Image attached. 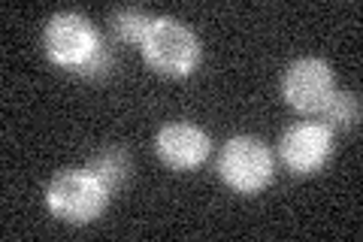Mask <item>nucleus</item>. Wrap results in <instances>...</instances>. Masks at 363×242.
Returning a JSON list of instances; mask_svg holds the SVG:
<instances>
[{
	"mask_svg": "<svg viewBox=\"0 0 363 242\" xmlns=\"http://www.w3.org/2000/svg\"><path fill=\"white\" fill-rule=\"evenodd\" d=\"M155 16L143 13V9H118L112 13V31L118 33V40L124 43H143L145 33H149Z\"/></svg>",
	"mask_w": 363,
	"mask_h": 242,
	"instance_id": "1a4fd4ad",
	"label": "nucleus"
},
{
	"mask_svg": "<svg viewBox=\"0 0 363 242\" xmlns=\"http://www.w3.org/2000/svg\"><path fill=\"white\" fill-rule=\"evenodd\" d=\"M155 148H157V155H161V160L167 167L194 170L206 160L212 140H209L206 131L197 128V124H191V121H169L157 131Z\"/></svg>",
	"mask_w": 363,
	"mask_h": 242,
	"instance_id": "0eeeda50",
	"label": "nucleus"
},
{
	"mask_svg": "<svg viewBox=\"0 0 363 242\" xmlns=\"http://www.w3.org/2000/svg\"><path fill=\"white\" fill-rule=\"evenodd\" d=\"M88 170L94 172V176L104 182V185L109 188V194H112V191L118 188V182L124 179V172H128V160H124V155L118 152V148H112V152L100 155Z\"/></svg>",
	"mask_w": 363,
	"mask_h": 242,
	"instance_id": "9d476101",
	"label": "nucleus"
},
{
	"mask_svg": "<svg viewBox=\"0 0 363 242\" xmlns=\"http://www.w3.org/2000/svg\"><path fill=\"white\" fill-rule=\"evenodd\" d=\"M333 152V131L318 121H300L285 131L279 155L291 172H315Z\"/></svg>",
	"mask_w": 363,
	"mask_h": 242,
	"instance_id": "423d86ee",
	"label": "nucleus"
},
{
	"mask_svg": "<svg viewBox=\"0 0 363 242\" xmlns=\"http://www.w3.org/2000/svg\"><path fill=\"white\" fill-rule=\"evenodd\" d=\"M109 67H112V55H109L106 45H100L97 55L79 70V76H100V73H109Z\"/></svg>",
	"mask_w": 363,
	"mask_h": 242,
	"instance_id": "9b49d317",
	"label": "nucleus"
},
{
	"mask_svg": "<svg viewBox=\"0 0 363 242\" xmlns=\"http://www.w3.org/2000/svg\"><path fill=\"white\" fill-rule=\"evenodd\" d=\"M333 91V70L324 57H300L281 79V97L297 112H321Z\"/></svg>",
	"mask_w": 363,
	"mask_h": 242,
	"instance_id": "39448f33",
	"label": "nucleus"
},
{
	"mask_svg": "<svg viewBox=\"0 0 363 242\" xmlns=\"http://www.w3.org/2000/svg\"><path fill=\"white\" fill-rule=\"evenodd\" d=\"M140 45L145 61L164 76H176V79L191 76L200 64L197 37L191 33V28H185L182 21L169 16H157Z\"/></svg>",
	"mask_w": 363,
	"mask_h": 242,
	"instance_id": "f257e3e1",
	"label": "nucleus"
},
{
	"mask_svg": "<svg viewBox=\"0 0 363 242\" xmlns=\"http://www.w3.org/2000/svg\"><path fill=\"white\" fill-rule=\"evenodd\" d=\"M321 115L327 121V128L336 124V128H351L360 119V100L357 94H348V91H333L327 103L321 106Z\"/></svg>",
	"mask_w": 363,
	"mask_h": 242,
	"instance_id": "6e6552de",
	"label": "nucleus"
},
{
	"mask_svg": "<svg viewBox=\"0 0 363 242\" xmlns=\"http://www.w3.org/2000/svg\"><path fill=\"white\" fill-rule=\"evenodd\" d=\"M109 188L91 170H64L45 191L49 209L67 224H88L104 212Z\"/></svg>",
	"mask_w": 363,
	"mask_h": 242,
	"instance_id": "f03ea898",
	"label": "nucleus"
},
{
	"mask_svg": "<svg viewBox=\"0 0 363 242\" xmlns=\"http://www.w3.org/2000/svg\"><path fill=\"white\" fill-rule=\"evenodd\" d=\"M218 172L233 191L255 194L272 179V152L255 136H233L218 158Z\"/></svg>",
	"mask_w": 363,
	"mask_h": 242,
	"instance_id": "20e7f679",
	"label": "nucleus"
},
{
	"mask_svg": "<svg viewBox=\"0 0 363 242\" xmlns=\"http://www.w3.org/2000/svg\"><path fill=\"white\" fill-rule=\"evenodd\" d=\"M43 45H45V55L58 67H67V70L79 73L91 57L97 55L104 40H100V33L94 31V25H91L85 16L61 13V16L49 18V25L43 31Z\"/></svg>",
	"mask_w": 363,
	"mask_h": 242,
	"instance_id": "7ed1b4c3",
	"label": "nucleus"
}]
</instances>
